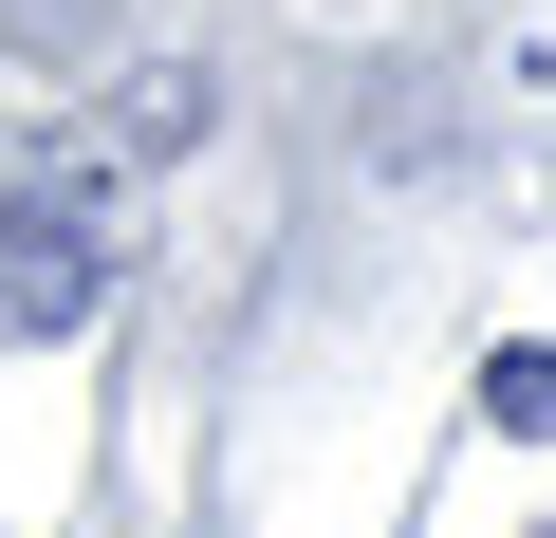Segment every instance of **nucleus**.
I'll list each match as a JSON object with an SVG mask.
<instances>
[{
    "mask_svg": "<svg viewBox=\"0 0 556 538\" xmlns=\"http://www.w3.org/2000/svg\"><path fill=\"white\" fill-rule=\"evenodd\" d=\"M482 409H501V427H556V353H501V372H482Z\"/></svg>",
    "mask_w": 556,
    "mask_h": 538,
    "instance_id": "nucleus-2",
    "label": "nucleus"
},
{
    "mask_svg": "<svg viewBox=\"0 0 556 538\" xmlns=\"http://www.w3.org/2000/svg\"><path fill=\"white\" fill-rule=\"evenodd\" d=\"M112 298V186L38 130H0V353H38Z\"/></svg>",
    "mask_w": 556,
    "mask_h": 538,
    "instance_id": "nucleus-1",
    "label": "nucleus"
}]
</instances>
